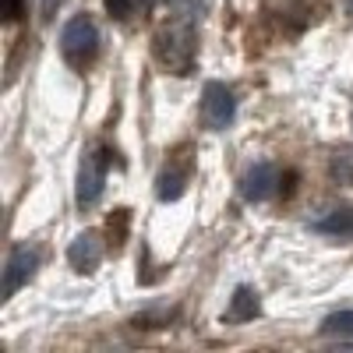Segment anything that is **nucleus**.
I'll list each match as a JSON object with an SVG mask.
<instances>
[{
  "label": "nucleus",
  "instance_id": "18",
  "mask_svg": "<svg viewBox=\"0 0 353 353\" xmlns=\"http://www.w3.org/2000/svg\"><path fill=\"white\" fill-rule=\"evenodd\" d=\"M350 4H353V0H350Z\"/></svg>",
  "mask_w": 353,
  "mask_h": 353
},
{
  "label": "nucleus",
  "instance_id": "6",
  "mask_svg": "<svg viewBox=\"0 0 353 353\" xmlns=\"http://www.w3.org/2000/svg\"><path fill=\"white\" fill-rule=\"evenodd\" d=\"M68 261H71V269L81 272V276L96 272L99 261H103V241H99V233H92V230L78 233V237L71 241V248H68Z\"/></svg>",
  "mask_w": 353,
  "mask_h": 353
},
{
  "label": "nucleus",
  "instance_id": "1",
  "mask_svg": "<svg viewBox=\"0 0 353 353\" xmlns=\"http://www.w3.org/2000/svg\"><path fill=\"white\" fill-rule=\"evenodd\" d=\"M156 61L170 74H191L194 71V25L191 18H176L156 32Z\"/></svg>",
  "mask_w": 353,
  "mask_h": 353
},
{
  "label": "nucleus",
  "instance_id": "14",
  "mask_svg": "<svg viewBox=\"0 0 353 353\" xmlns=\"http://www.w3.org/2000/svg\"><path fill=\"white\" fill-rule=\"evenodd\" d=\"M128 223H131L128 209H117V212H113V219H110V237H113V244H124V233H128Z\"/></svg>",
  "mask_w": 353,
  "mask_h": 353
},
{
  "label": "nucleus",
  "instance_id": "10",
  "mask_svg": "<svg viewBox=\"0 0 353 353\" xmlns=\"http://www.w3.org/2000/svg\"><path fill=\"white\" fill-rule=\"evenodd\" d=\"M188 176H191L188 166H166L159 173V181H156V194L163 201H176V198L184 194V188H188Z\"/></svg>",
  "mask_w": 353,
  "mask_h": 353
},
{
  "label": "nucleus",
  "instance_id": "8",
  "mask_svg": "<svg viewBox=\"0 0 353 353\" xmlns=\"http://www.w3.org/2000/svg\"><path fill=\"white\" fill-rule=\"evenodd\" d=\"M314 233H325V237H339V241H353V205H339V209L325 212L321 219H311Z\"/></svg>",
  "mask_w": 353,
  "mask_h": 353
},
{
  "label": "nucleus",
  "instance_id": "3",
  "mask_svg": "<svg viewBox=\"0 0 353 353\" xmlns=\"http://www.w3.org/2000/svg\"><path fill=\"white\" fill-rule=\"evenodd\" d=\"M106 152L103 149H92L81 156V166H78V184H74V201L78 209H92V205L103 198V188H106Z\"/></svg>",
  "mask_w": 353,
  "mask_h": 353
},
{
  "label": "nucleus",
  "instance_id": "7",
  "mask_svg": "<svg viewBox=\"0 0 353 353\" xmlns=\"http://www.w3.org/2000/svg\"><path fill=\"white\" fill-rule=\"evenodd\" d=\"M276 184H279V173L272 163H254L244 176H241V194L248 201H269L276 194Z\"/></svg>",
  "mask_w": 353,
  "mask_h": 353
},
{
  "label": "nucleus",
  "instance_id": "16",
  "mask_svg": "<svg viewBox=\"0 0 353 353\" xmlns=\"http://www.w3.org/2000/svg\"><path fill=\"white\" fill-rule=\"evenodd\" d=\"M57 8H61V0H43V21H50L57 14Z\"/></svg>",
  "mask_w": 353,
  "mask_h": 353
},
{
  "label": "nucleus",
  "instance_id": "5",
  "mask_svg": "<svg viewBox=\"0 0 353 353\" xmlns=\"http://www.w3.org/2000/svg\"><path fill=\"white\" fill-rule=\"evenodd\" d=\"M39 269V251L36 248H28V244H18L11 248L8 254V265H4V286H0V293H4V301H11L14 293L36 276Z\"/></svg>",
  "mask_w": 353,
  "mask_h": 353
},
{
  "label": "nucleus",
  "instance_id": "9",
  "mask_svg": "<svg viewBox=\"0 0 353 353\" xmlns=\"http://www.w3.org/2000/svg\"><path fill=\"white\" fill-rule=\"evenodd\" d=\"M258 311H261L258 293L251 286H237V290H233V301H230L226 314H223V321H226V325H244V321L258 318Z\"/></svg>",
  "mask_w": 353,
  "mask_h": 353
},
{
  "label": "nucleus",
  "instance_id": "17",
  "mask_svg": "<svg viewBox=\"0 0 353 353\" xmlns=\"http://www.w3.org/2000/svg\"><path fill=\"white\" fill-rule=\"evenodd\" d=\"M149 4H159V0H149Z\"/></svg>",
  "mask_w": 353,
  "mask_h": 353
},
{
  "label": "nucleus",
  "instance_id": "2",
  "mask_svg": "<svg viewBox=\"0 0 353 353\" xmlns=\"http://www.w3.org/2000/svg\"><path fill=\"white\" fill-rule=\"evenodd\" d=\"M61 53L71 68H88L99 53V28L88 14H74L61 32Z\"/></svg>",
  "mask_w": 353,
  "mask_h": 353
},
{
  "label": "nucleus",
  "instance_id": "15",
  "mask_svg": "<svg viewBox=\"0 0 353 353\" xmlns=\"http://www.w3.org/2000/svg\"><path fill=\"white\" fill-rule=\"evenodd\" d=\"M21 4H25V0H4V18L14 21V18L21 14Z\"/></svg>",
  "mask_w": 353,
  "mask_h": 353
},
{
  "label": "nucleus",
  "instance_id": "12",
  "mask_svg": "<svg viewBox=\"0 0 353 353\" xmlns=\"http://www.w3.org/2000/svg\"><path fill=\"white\" fill-rule=\"evenodd\" d=\"M321 336H339V339L353 336V311H336V314H329L325 321H321Z\"/></svg>",
  "mask_w": 353,
  "mask_h": 353
},
{
  "label": "nucleus",
  "instance_id": "4",
  "mask_svg": "<svg viewBox=\"0 0 353 353\" xmlns=\"http://www.w3.org/2000/svg\"><path fill=\"white\" fill-rule=\"evenodd\" d=\"M233 113H237V99H233V88L223 81H209L201 92V121L209 131H226L233 124Z\"/></svg>",
  "mask_w": 353,
  "mask_h": 353
},
{
  "label": "nucleus",
  "instance_id": "11",
  "mask_svg": "<svg viewBox=\"0 0 353 353\" xmlns=\"http://www.w3.org/2000/svg\"><path fill=\"white\" fill-rule=\"evenodd\" d=\"M329 176L343 188H353V145L346 149H336L332 159H329Z\"/></svg>",
  "mask_w": 353,
  "mask_h": 353
},
{
  "label": "nucleus",
  "instance_id": "13",
  "mask_svg": "<svg viewBox=\"0 0 353 353\" xmlns=\"http://www.w3.org/2000/svg\"><path fill=\"white\" fill-rule=\"evenodd\" d=\"M103 4H106L110 18H117V21H128V18L134 14V8H138V0H103Z\"/></svg>",
  "mask_w": 353,
  "mask_h": 353
}]
</instances>
